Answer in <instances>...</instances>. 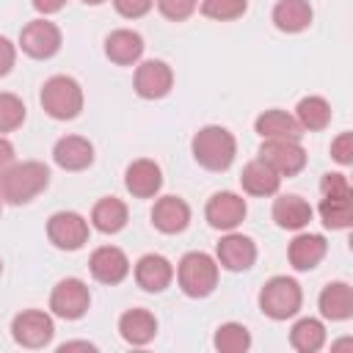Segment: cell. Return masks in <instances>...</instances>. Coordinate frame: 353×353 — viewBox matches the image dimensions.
Instances as JSON below:
<instances>
[{"instance_id": "5b68a950", "label": "cell", "mask_w": 353, "mask_h": 353, "mask_svg": "<svg viewBox=\"0 0 353 353\" xmlns=\"http://www.w3.org/2000/svg\"><path fill=\"white\" fill-rule=\"evenodd\" d=\"M41 108L58 121L74 119L83 110V88H80V83L74 77H66V74L50 77L41 85Z\"/></svg>"}, {"instance_id": "44dd1931", "label": "cell", "mask_w": 353, "mask_h": 353, "mask_svg": "<svg viewBox=\"0 0 353 353\" xmlns=\"http://www.w3.org/2000/svg\"><path fill=\"white\" fill-rule=\"evenodd\" d=\"M317 306H320V314L325 320H347L353 314V290L350 284L345 281H331L323 287L320 298H317Z\"/></svg>"}, {"instance_id": "74e56055", "label": "cell", "mask_w": 353, "mask_h": 353, "mask_svg": "<svg viewBox=\"0 0 353 353\" xmlns=\"http://www.w3.org/2000/svg\"><path fill=\"white\" fill-rule=\"evenodd\" d=\"M14 61H17V50H14V44H11L6 36H0V77L11 72Z\"/></svg>"}, {"instance_id": "f1b7e54d", "label": "cell", "mask_w": 353, "mask_h": 353, "mask_svg": "<svg viewBox=\"0 0 353 353\" xmlns=\"http://www.w3.org/2000/svg\"><path fill=\"white\" fill-rule=\"evenodd\" d=\"M290 342H292V347L301 350V353H314V350H320V347L325 345V328H323L320 320L303 317V320H298V323L292 325Z\"/></svg>"}, {"instance_id": "d6986e66", "label": "cell", "mask_w": 353, "mask_h": 353, "mask_svg": "<svg viewBox=\"0 0 353 353\" xmlns=\"http://www.w3.org/2000/svg\"><path fill=\"white\" fill-rule=\"evenodd\" d=\"M152 223L163 234H176L190 223V207L179 196H163L152 207Z\"/></svg>"}, {"instance_id": "3957f363", "label": "cell", "mask_w": 353, "mask_h": 353, "mask_svg": "<svg viewBox=\"0 0 353 353\" xmlns=\"http://www.w3.org/2000/svg\"><path fill=\"white\" fill-rule=\"evenodd\" d=\"M176 281L188 298H207L218 284V262L204 251H190L176 265Z\"/></svg>"}, {"instance_id": "f35d334b", "label": "cell", "mask_w": 353, "mask_h": 353, "mask_svg": "<svg viewBox=\"0 0 353 353\" xmlns=\"http://www.w3.org/2000/svg\"><path fill=\"white\" fill-rule=\"evenodd\" d=\"M14 163H17V160H14V143L0 135V176H3Z\"/></svg>"}, {"instance_id": "7402d4cb", "label": "cell", "mask_w": 353, "mask_h": 353, "mask_svg": "<svg viewBox=\"0 0 353 353\" xmlns=\"http://www.w3.org/2000/svg\"><path fill=\"white\" fill-rule=\"evenodd\" d=\"M325 251H328V243L323 234H298L290 243L287 256H290V265L295 270H312L325 256Z\"/></svg>"}, {"instance_id": "60d3db41", "label": "cell", "mask_w": 353, "mask_h": 353, "mask_svg": "<svg viewBox=\"0 0 353 353\" xmlns=\"http://www.w3.org/2000/svg\"><path fill=\"white\" fill-rule=\"evenodd\" d=\"M61 353H66V350H97L91 342H63L61 347H58Z\"/></svg>"}, {"instance_id": "2e32d148", "label": "cell", "mask_w": 353, "mask_h": 353, "mask_svg": "<svg viewBox=\"0 0 353 353\" xmlns=\"http://www.w3.org/2000/svg\"><path fill=\"white\" fill-rule=\"evenodd\" d=\"M52 160L63 171H83V168H88L94 163V146L83 135H63L52 146Z\"/></svg>"}, {"instance_id": "ab89813d", "label": "cell", "mask_w": 353, "mask_h": 353, "mask_svg": "<svg viewBox=\"0 0 353 353\" xmlns=\"http://www.w3.org/2000/svg\"><path fill=\"white\" fill-rule=\"evenodd\" d=\"M66 6V0H33V8L39 11V14H55V11H61Z\"/></svg>"}, {"instance_id": "7c38bea8", "label": "cell", "mask_w": 353, "mask_h": 353, "mask_svg": "<svg viewBox=\"0 0 353 353\" xmlns=\"http://www.w3.org/2000/svg\"><path fill=\"white\" fill-rule=\"evenodd\" d=\"M174 85V72L165 61H143L135 69V91L143 99H160L171 91Z\"/></svg>"}, {"instance_id": "d4e9b609", "label": "cell", "mask_w": 353, "mask_h": 353, "mask_svg": "<svg viewBox=\"0 0 353 353\" xmlns=\"http://www.w3.org/2000/svg\"><path fill=\"white\" fill-rule=\"evenodd\" d=\"M273 221H276V226H281V229H292V232H298V229H303L309 221H312V207H309V201L306 199H301V196H279L276 201H273Z\"/></svg>"}, {"instance_id": "484cf974", "label": "cell", "mask_w": 353, "mask_h": 353, "mask_svg": "<svg viewBox=\"0 0 353 353\" xmlns=\"http://www.w3.org/2000/svg\"><path fill=\"white\" fill-rule=\"evenodd\" d=\"M312 6L309 0H279L273 8V25L284 33H301L312 25Z\"/></svg>"}, {"instance_id": "9a60e30c", "label": "cell", "mask_w": 353, "mask_h": 353, "mask_svg": "<svg viewBox=\"0 0 353 353\" xmlns=\"http://www.w3.org/2000/svg\"><path fill=\"white\" fill-rule=\"evenodd\" d=\"M256 259V245L251 237L245 234H237V232H229L221 243H218V265H223L226 270L232 273H240V270H248Z\"/></svg>"}, {"instance_id": "7a4b0ae2", "label": "cell", "mask_w": 353, "mask_h": 353, "mask_svg": "<svg viewBox=\"0 0 353 353\" xmlns=\"http://www.w3.org/2000/svg\"><path fill=\"white\" fill-rule=\"evenodd\" d=\"M190 149H193V157L201 168L207 171H226L237 154V141L234 135L226 130V127H218V124H207L201 127L193 141H190Z\"/></svg>"}, {"instance_id": "e575fe53", "label": "cell", "mask_w": 353, "mask_h": 353, "mask_svg": "<svg viewBox=\"0 0 353 353\" xmlns=\"http://www.w3.org/2000/svg\"><path fill=\"white\" fill-rule=\"evenodd\" d=\"M320 193L323 196H353L350 182L345 174H325L320 179Z\"/></svg>"}, {"instance_id": "9c48e42d", "label": "cell", "mask_w": 353, "mask_h": 353, "mask_svg": "<svg viewBox=\"0 0 353 353\" xmlns=\"http://www.w3.org/2000/svg\"><path fill=\"white\" fill-rule=\"evenodd\" d=\"M259 160H265L279 176H292L306 165V149L298 141H265L259 146Z\"/></svg>"}, {"instance_id": "ac0fdd59", "label": "cell", "mask_w": 353, "mask_h": 353, "mask_svg": "<svg viewBox=\"0 0 353 353\" xmlns=\"http://www.w3.org/2000/svg\"><path fill=\"white\" fill-rule=\"evenodd\" d=\"M174 279V268L160 254H143L135 262V281L146 292H163Z\"/></svg>"}, {"instance_id": "b9f144b4", "label": "cell", "mask_w": 353, "mask_h": 353, "mask_svg": "<svg viewBox=\"0 0 353 353\" xmlns=\"http://www.w3.org/2000/svg\"><path fill=\"white\" fill-rule=\"evenodd\" d=\"M83 3H88V6H102L105 0H83Z\"/></svg>"}, {"instance_id": "ffe728a7", "label": "cell", "mask_w": 353, "mask_h": 353, "mask_svg": "<svg viewBox=\"0 0 353 353\" xmlns=\"http://www.w3.org/2000/svg\"><path fill=\"white\" fill-rule=\"evenodd\" d=\"M105 55L119 63V66H130L143 55V39L141 33L130 30V28H119L105 39Z\"/></svg>"}, {"instance_id": "ba28073f", "label": "cell", "mask_w": 353, "mask_h": 353, "mask_svg": "<svg viewBox=\"0 0 353 353\" xmlns=\"http://www.w3.org/2000/svg\"><path fill=\"white\" fill-rule=\"evenodd\" d=\"M19 47L30 58H39V61L52 58L61 50V30H58V25H52L47 19H33V22H28L22 28Z\"/></svg>"}, {"instance_id": "d590c367", "label": "cell", "mask_w": 353, "mask_h": 353, "mask_svg": "<svg viewBox=\"0 0 353 353\" xmlns=\"http://www.w3.org/2000/svg\"><path fill=\"white\" fill-rule=\"evenodd\" d=\"M331 157L342 165H350L353 163V135L350 132H339L334 141H331Z\"/></svg>"}, {"instance_id": "e0dca14e", "label": "cell", "mask_w": 353, "mask_h": 353, "mask_svg": "<svg viewBox=\"0 0 353 353\" xmlns=\"http://www.w3.org/2000/svg\"><path fill=\"white\" fill-rule=\"evenodd\" d=\"M254 130L265 141H301V135H303L295 116H290L287 110H279V108L259 113L256 121H254Z\"/></svg>"}, {"instance_id": "603a6c76", "label": "cell", "mask_w": 353, "mask_h": 353, "mask_svg": "<svg viewBox=\"0 0 353 353\" xmlns=\"http://www.w3.org/2000/svg\"><path fill=\"white\" fill-rule=\"evenodd\" d=\"M119 334L130 345H146L157 334V320L146 309H130L119 317Z\"/></svg>"}, {"instance_id": "836d02e7", "label": "cell", "mask_w": 353, "mask_h": 353, "mask_svg": "<svg viewBox=\"0 0 353 353\" xmlns=\"http://www.w3.org/2000/svg\"><path fill=\"white\" fill-rule=\"evenodd\" d=\"M154 3H157L160 14H163L165 19H171V22L188 19V17L196 11V6H199V0H154Z\"/></svg>"}, {"instance_id": "4316f807", "label": "cell", "mask_w": 353, "mask_h": 353, "mask_svg": "<svg viewBox=\"0 0 353 353\" xmlns=\"http://www.w3.org/2000/svg\"><path fill=\"white\" fill-rule=\"evenodd\" d=\"M91 223H94L99 232H105V234L121 232V229L127 226V204H124L121 199H116V196L99 199V201L94 204V210H91Z\"/></svg>"}, {"instance_id": "cb8c5ba5", "label": "cell", "mask_w": 353, "mask_h": 353, "mask_svg": "<svg viewBox=\"0 0 353 353\" xmlns=\"http://www.w3.org/2000/svg\"><path fill=\"white\" fill-rule=\"evenodd\" d=\"M240 185H243V190L251 193V196H273V193L279 190V185H281V176H279L265 160L256 157V160H251V163L243 168Z\"/></svg>"}, {"instance_id": "7bdbcfd3", "label": "cell", "mask_w": 353, "mask_h": 353, "mask_svg": "<svg viewBox=\"0 0 353 353\" xmlns=\"http://www.w3.org/2000/svg\"><path fill=\"white\" fill-rule=\"evenodd\" d=\"M0 273H3V262H0Z\"/></svg>"}, {"instance_id": "6da1fadb", "label": "cell", "mask_w": 353, "mask_h": 353, "mask_svg": "<svg viewBox=\"0 0 353 353\" xmlns=\"http://www.w3.org/2000/svg\"><path fill=\"white\" fill-rule=\"evenodd\" d=\"M50 182V168L36 160L14 163L3 176H0V201L6 204H28L36 199Z\"/></svg>"}, {"instance_id": "52a82bcc", "label": "cell", "mask_w": 353, "mask_h": 353, "mask_svg": "<svg viewBox=\"0 0 353 353\" xmlns=\"http://www.w3.org/2000/svg\"><path fill=\"white\" fill-rule=\"evenodd\" d=\"M47 237L55 248L63 251H77L88 240V221L80 212L61 210L47 221Z\"/></svg>"}, {"instance_id": "8d00e7d4", "label": "cell", "mask_w": 353, "mask_h": 353, "mask_svg": "<svg viewBox=\"0 0 353 353\" xmlns=\"http://www.w3.org/2000/svg\"><path fill=\"white\" fill-rule=\"evenodd\" d=\"M113 6H116V11H119L121 17L138 19V17H143V14L152 11L154 0H113Z\"/></svg>"}, {"instance_id": "8992f818", "label": "cell", "mask_w": 353, "mask_h": 353, "mask_svg": "<svg viewBox=\"0 0 353 353\" xmlns=\"http://www.w3.org/2000/svg\"><path fill=\"white\" fill-rule=\"evenodd\" d=\"M88 303H91V292L80 279H63L52 287L50 309L63 320H80L88 312Z\"/></svg>"}, {"instance_id": "8fae6325", "label": "cell", "mask_w": 353, "mask_h": 353, "mask_svg": "<svg viewBox=\"0 0 353 353\" xmlns=\"http://www.w3.org/2000/svg\"><path fill=\"white\" fill-rule=\"evenodd\" d=\"M11 334L14 339L22 345V347H44L55 328H52V317L39 312V309H28V312H19L11 323Z\"/></svg>"}, {"instance_id": "277c9868", "label": "cell", "mask_w": 353, "mask_h": 353, "mask_svg": "<svg viewBox=\"0 0 353 353\" xmlns=\"http://www.w3.org/2000/svg\"><path fill=\"white\" fill-rule=\"evenodd\" d=\"M301 303H303L301 284L290 276H273L259 290V309L270 320H287V317L298 314Z\"/></svg>"}, {"instance_id": "f546056e", "label": "cell", "mask_w": 353, "mask_h": 353, "mask_svg": "<svg viewBox=\"0 0 353 353\" xmlns=\"http://www.w3.org/2000/svg\"><path fill=\"white\" fill-rule=\"evenodd\" d=\"M353 196H323L320 218L328 229H347L353 223Z\"/></svg>"}, {"instance_id": "5bb4252c", "label": "cell", "mask_w": 353, "mask_h": 353, "mask_svg": "<svg viewBox=\"0 0 353 353\" xmlns=\"http://www.w3.org/2000/svg\"><path fill=\"white\" fill-rule=\"evenodd\" d=\"M124 185L135 199H152L163 188V171L154 160H132L124 171Z\"/></svg>"}, {"instance_id": "30bf717a", "label": "cell", "mask_w": 353, "mask_h": 353, "mask_svg": "<svg viewBox=\"0 0 353 353\" xmlns=\"http://www.w3.org/2000/svg\"><path fill=\"white\" fill-rule=\"evenodd\" d=\"M245 210H248V207H245V199H243V196H237V193H232V190H221V193H215V196L207 201L204 215H207V221H210L212 229L232 232V229H237V226L243 223Z\"/></svg>"}, {"instance_id": "1f68e13d", "label": "cell", "mask_w": 353, "mask_h": 353, "mask_svg": "<svg viewBox=\"0 0 353 353\" xmlns=\"http://www.w3.org/2000/svg\"><path fill=\"white\" fill-rule=\"evenodd\" d=\"M25 121V105L17 94L0 91V132H11Z\"/></svg>"}, {"instance_id": "4fadbf2b", "label": "cell", "mask_w": 353, "mask_h": 353, "mask_svg": "<svg viewBox=\"0 0 353 353\" xmlns=\"http://www.w3.org/2000/svg\"><path fill=\"white\" fill-rule=\"evenodd\" d=\"M88 268H91V276L102 284H119L127 279L130 273V259L121 248L116 245H102L91 254L88 259Z\"/></svg>"}, {"instance_id": "d6a6232c", "label": "cell", "mask_w": 353, "mask_h": 353, "mask_svg": "<svg viewBox=\"0 0 353 353\" xmlns=\"http://www.w3.org/2000/svg\"><path fill=\"white\" fill-rule=\"evenodd\" d=\"M245 8H248L245 0H201V14L210 19H218V22L237 19L245 14Z\"/></svg>"}, {"instance_id": "4dcf8cb0", "label": "cell", "mask_w": 353, "mask_h": 353, "mask_svg": "<svg viewBox=\"0 0 353 353\" xmlns=\"http://www.w3.org/2000/svg\"><path fill=\"white\" fill-rule=\"evenodd\" d=\"M212 345H215L221 353H243V350H248V345H251V334H248V328L240 325V323H223V325H218Z\"/></svg>"}, {"instance_id": "83f0119b", "label": "cell", "mask_w": 353, "mask_h": 353, "mask_svg": "<svg viewBox=\"0 0 353 353\" xmlns=\"http://www.w3.org/2000/svg\"><path fill=\"white\" fill-rule=\"evenodd\" d=\"M295 121L301 124V130H309V132L325 130L331 121V105L323 97H303L295 108Z\"/></svg>"}]
</instances>
